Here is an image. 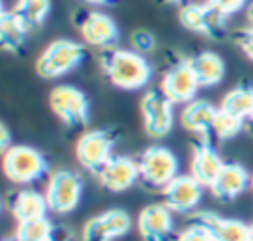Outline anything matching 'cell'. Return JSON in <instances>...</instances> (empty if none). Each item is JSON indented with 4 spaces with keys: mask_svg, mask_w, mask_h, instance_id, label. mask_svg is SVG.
<instances>
[{
    "mask_svg": "<svg viewBox=\"0 0 253 241\" xmlns=\"http://www.w3.org/2000/svg\"><path fill=\"white\" fill-rule=\"evenodd\" d=\"M204 198V186L190 174H178L164 190L162 203L174 213H192Z\"/></svg>",
    "mask_w": 253,
    "mask_h": 241,
    "instance_id": "4fadbf2b",
    "label": "cell"
},
{
    "mask_svg": "<svg viewBox=\"0 0 253 241\" xmlns=\"http://www.w3.org/2000/svg\"><path fill=\"white\" fill-rule=\"evenodd\" d=\"M210 6H213L217 12H221L223 16H233L237 14L241 8H245L247 0H206Z\"/></svg>",
    "mask_w": 253,
    "mask_h": 241,
    "instance_id": "f1b7e54d",
    "label": "cell"
},
{
    "mask_svg": "<svg viewBox=\"0 0 253 241\" xmlns=\"http://www.w3.org/2000/svg\"><path fill=\"white\" fill-rule=\"evenodd\" d=\"M28 28L18 20V16L12 10H2L0 16V43L6 51H18L26 38H28Z\"/></svg>",
    "mask_w": 253,
    "mask_h": 241,
    "instance_id": "7402d4cb",
    "label": "cell"
},
{
    "mask_svg": "<svg viewBox=\"0 0 253 241\" xmlns=\"http://www.w3.org/2000/svg\"><path fill=\"white\" fill-rule=\"evenodd\" d=\"M200 89V83L186 61H178L168 67V71L160 79V91L166 95V99L172 105H186L196 99V93Z\"/></svg>",
    "mask_w": 253,
    "mask_h": 241,
    "instance_id": "7c38bea8",
    "label": "cell"
},
{
    "mask_svg": "<svg viewBox=\"0 0 253 241\" xmlns=\"http://www.w3.org/2000/svg\"><path fill=\"white\" fill-rule=\"evenodd\" d=\"M245 126V120L231 115V113H225L221 109H217V115L213 119V126H211V132L215 134V138L219 140H229L233 136H237Z\"/></svg>",
    "mask_w": 253,
    "mask_h": 241,
    "instance_id": "484cf974",
    "label": "cell"
},
{
    "mask_svg": "<svg viewBox=\"0 0 253 241\" xmlns=\"http://www.w3.org/2000/svg\"><path fill=\"white\" fill-rule=\"evenodd\" d=\"M140 117L144 132L150 138H164L174 126V105L158 89H150L140 99Z\"/></svg>",
    "mask_w": 253,
    "mask_h": 241,
    "instance_id": "9c48e42d",
    "label": "cell"
},
{
    "mask_svg": "<svg viewBox=\"0 0 253 241\" xmlns=\"http://www.w3.org/2000/svg\"><path fill=\"white\" fill-rule=\"evenodd\" d=\"M245 18H247V26H249V28H253V2H249V4H247Z\"/></svg>",
    "mask_w": 253,
    "mask_h": 241,
    "instance_id": "d6a6232c",
    "label": "cell"
},
{
    "mask_svg": "<svg viewBox=\"0 0 253 241\" xmlns=\"http://www.w3.org/2000/svg\"><path fill=\"white\" fill-rule=\"evenodd\" d=\"M43 194H45L49 211H53L57 215L71 213L73 209H77V205L81 201L83 180L73 170H67V168L53 170L47 176V184H45Z\"/></svg>",
    "mask_w": 253,
    "mask_h": 241,
    "instance_id": "5b68a950",
    "label": "cell"
},
{
    "mask_svg": "<svg viewBox=\"0 0 253 241\" xmlns=\"http://www.w3.org/2000/svg\"><path fill=\"white\" fill-rule=\"evenodd\" d=\"M245 126H247V128H249V132L253 134V115H251V117L247 119V122H245Z\"/></svg>",
    "mask_w": 253,
    "mask_h": 241,
    "instance_id": "e575fe53",
    "label": "cell"
},
{
    "mask_svg": "<svg viewBox=\"0 0 253 241\" xmlns=\"http://www.w3.org/2000/svg\"><path fill=\"white\" fill-rule=\"evenodd\" d=\"M225 166L219 152L208 142L200 140L192 146V158H190V176H194L204 188H210L221 168Z\"/></svg>",
    "mask_w": 253,
    "mask_h": 241,
    "instance_id": "e0dca14e",
    "label": "cell"
},
{
    "mask_svg": "<svg viewBox=\"0 0 253 241\" xmlns=\"http://www.w3.org/2000/svg\"><path fill=\"white\" fill-rule=\"evenodd\" d=\"M4 241H14V239H4Z\"/></svg>",
    "mask_w": 253,
    "mask_h": 241,
    "instance_id": "f35d334b",
    "label": "cell"
},
{
    "mask_svg": "<svg viewBox=\"0 0 253 241\" xmlns=\"http://www.w3.org/2000/svg\"><path fill=\"white\" fill-rule=\"evenodd\" d=\"M83 2H87V4H95V6H101V4H109V2H113V0H83Z\"/></svg>",
    "mask_w": 253,
    "mask_h": 241,
    "instance_id": "836d02e7",
    "label": "cell"
},
{
    "mask_svg": "<svg viewBox=\"0 0 253 241\" xmlns=\"http://www.w3.org/2000/svg\"><path fill=\"white\" fill-rule=\"evenodd\" d=\"M49 109L67 126H85L91 117L87 95L75 85H57L49 93Z\"/></svg>",
    "mask_w": 253,
    "mask_h": 241,
    "instance_id": "8992f818",
    "label": "cell"
},
{
    "mask_svg": "<svg viewBox=\"0 0 253 241\" xmlns=\"http://www.w3.org/2000/svg\"><path fill=\"white\" fill-rule=\"evenodd\" d=\"M160 2H164V4H182L186 0H160Z\"/></svg>",
    "mask_w": 253,
    "mask_h": 241,
    "instance_id": "d590c367",
    "label": "cell"
},
{
    "mask_svg": "<svg viewBox=\"0 0 253 241\" xmlns=\"http://www.w3.org/2000/svg\"><path fill=\"white\" fill-rule=\"evenodd\" d=\"M136 229L142 241H168L174 233V211L164 203H150L140 209Z\"/></svg>",
    "mask_w": 253,
    "mask_h": 241,
    "instance_id": "5bb4252c",
    "label": "cell"
},
{
    "mask_svg": "<svg viewBox=\"0 0 253 241\" xmlns=\"http://www.w3.org/2000/svg\"><path fill=\"white\" fill-rule=\"evenodd\" d=\"M49 211L45 194H40L38 190L24 188L18 190L10 200V213L16 221H28L36 217H45Z\"/></svg>",
    "mask_w": 253,
    "mask_h": 241,
    "instance_id": "ffe728a7",
    "label": "cell"
},
{
    "mask_svg": "<svg viewBox=\"0 0 253 241\" xmlns=\"http://www.w3.org/2000/svg\"><path fill=\"white\" fill-rule=\"evenodd\" d=\"M95 176L107 192L119 194L132 188L140 180V170L138 162L128 156H113Z\"/></svg>",
    "mask_w": 253,
    "mask_h": 241,
    "instance_id": "9a60e30c",
    "label": "cell"
},
{
    "mask_svg": "<svg viewBox=\"0 0 253 241\" xmlns=\"http://www.w3.org/2000/svg\"><path fill=\"white\" fill-rule=\"evenodd\" d=\"M249 241H253V223L249 225Z\"/></svg>",
    "mask_w": 253,
    "mask_h": 241,
    "instance_id": "8d00e7d4",
    "label": "cell"
},
{
    "mask_svg": "<svg viewBox=\"0 0 253 241\" xmlns=\"http://www.w3.org/2000/svg\"><path fill=\"white\" fill-rule=\"evenodd\" d=\"M2 168L12 184L28 186L47 174V160L30 144H12L6 152H2Z\"/></svg>",
    "mask_w": 253,
    "mask_h": 241,
    "instance_id": "3957f363",
    "label": "cell"
},
{
    "mask_svg": "<svg viewBox=\"0 0 253 241\" xmlns=\"http://www.w3.org/2000/svg\"><path fill=\"white\" fill-rule=\"evenodd\" d=\"M178 20L188 32L206 36L210 40H219L225 34L227 16L217 12L208 2H188L180 8Z\"/></svg>",
    "mask_w": 253,
    "mask_h": 241,
    "instance_id": "ba28073f",
    "label": "cell"
},
{
    "mask_svg": "<svg viewBox=\"0 0 253 241\" xmlns=\"http://www.w3.org/2000/svg\"><path fill=\"white\" fill-rule=\"evenodd\" d=\"M219 109L225 113H231V115H235L247 122V119L253 115V87L237 85V87L229 89L223 95Z\"/></svg>",
    "mask_w": 253,
    "mask_h": 241,
    "instance_id": "603a6c76",
    "label": "cell"
},
{
    "mask_svg": "<svg viewBox=\"0 0 253 241\" xmlns=\"http://www.w3.org/2000/svg\"><path fill=\"white\" fill-rule=\"evenodd\" d=\"M217 115V109L206 101V99H194L190 103H186L182 107V113H180V122L182 126L196 134V136H202L208 140V134L211 132V126H213V119Z\"/></svg>",
    "mask_w": 253,
    "mask_h": 241,
    "instance_id": "d6986e66",
    "label": "cell"
},
{
    "mask_svg": "<svg viewBox=\"0 0 253 241\" xmlns=\"http://www.w3.org/2000/svg\"><path fill=\"white\" fill-rule=\"evenodd\" d=\"M51 10L49 0H16L12 12L18 16V20L32 32L43 26Z\"/></svg>",
    "mask_w": 253,
    "mask_h": 241,
    "instance_id": "cb8c5ba5",
    "label": "cell"
},
{
    "mask_svg": "<svg viewBox=\"0 0 253 241\" xmlns=\"http://www.w3.org/2000/svg\"><path fill=\"white\" fill-rule=\"evenodd\" d=\"M140 182L152 190H164L178 176V158L164 144H150L138 156Z\"/></svg>",
    "mask_w": 253,
    "mask_h": 241,
    "instance_id": "277c9868",
    "label": "cell"
},
{
    "mask_svg": "<svg viewBox=\"0 0 253 241\" xmlns=\"http://www.w3.org/2000/svg\"><path fill=\"white\" fill-rule=\"evenodd\" d=\"M176 241H211V237L206 231V227H202L200 223L194 221L176 237Z\"/></svg>",
    "mask_w": 253,
    "mask_h": 241,
    "instance_id": "83f0119b",
    "label": "cell"
},
{
    "mask_svg": "<svg viewBox=\"0 0 253 241\" xmlns=\"http://www.w3.org/2000/svg\"><path fill=\"white\" fill-rule=\"evenodd\" d=\"M247 188H251V174L245 170V166L237 162H225V166L210 186V192L219 201H233Z\"/></svg>",
    "mask_w": 253,
    "mask_h": 241,
    "instance_id": "2e32d148",
    "label": "cell"
},
{
    "mask_svg": "<svg viewBox=\"0 0 253 241\" xmlns=\"http://www.w3.org/2000/svg\"><path fill=\"white\" fill-rule=\"evenodd\" d=\"M55 233L53 223L45 217H36L28 221H18L14 231V241H47Z\"/></svg>",
    "mask_w": 253,
    "mask_h": 241,
    "instance_id": "d4e9b609",
    "label": "cell"
},
{
    "mask_svg": "<svg viewBox=\"0 0 253 241\" xmlns=\"http://www.w3.org/2000/svg\"><path fill=\"white\" fill-rule=\"evenodd\" d=\"M188 63H190L200 87H213L225 75V63H223L221 55L215 51H210V49L192 55L188 59Z\"/></svg>",
    "mask_w": 253,
    "mask_h": 241,
    "instance_id": "44dd1931",
    "label": "cell"
},
{
    "mask_svg": "<svg viewBox=\"0 0 253 241\" xmlns=\"http://www.w3.org/2000/svg\"><path fill=\"white\" fill-rule=\"evenodd\" d=\"M101 69L105 77L119 89L125 91H138L148 85L152 79V67L146 57L134 49L113 47L103 51L99 57Z\"/></svg>",
    "mask_w": 253,
    "mask_h": 241,
    "instance_id": "6da1fadb",
    "label": "cell"
},
{
    "mask_svg": "<svg viewBox=\"0 0 253 241\" xmlns=\"http://www.w3.org/2000/svg\"><path fill=\"white\" fill-rule=\"evenodd\" d=\"M130 45L134 47V51L146 53L156 45V40L148 30H134L130 36Z\"/></svg>",
    "mask_w": 253,
    "mask_h": 241,
    "instance_id": "4316f807",
    "label": "cell"
},
{
    "mask_svg": "<svg viewBox=\"0 0 253 241\" xmlns=\"http://www.w3.org/2000/svg\"><path fill=\"white\" fill-rule=\"evenodd\" d=\"M47 241H73V237H71V233L67 229H55V233Z\"/></svg>",
    "mask_w": 253,
    "mask_h": 241,
    "instance_id": "1f68e13d",
    "label": "cell"
},
{
    "mask_svg": "<svg viewBox=\"0 0 253 241\" xmlns=\"http://www.w3.org/2000/svg\"><path fill=\"white\" fill-rule=\"evenodd\" d=\"M77 30L81 34L83 43L91 47H99L103 51L113 49L121 38L117 22L105 12H97V10L83 12L81 18H77Z\"/></svg>",
    "mask_w": 253,
    "mask_h": 241,
    "instance_id": "30bf717a",
    "label": "cell"
},
{
    "mask_svg": "<svg viewBox=\"0 0 253 241\" xmlns=\"http://www.w3.org/2000/svg\"><path fill=\"white\" fill-rule=\"evenodd\" d=\"M251 190H253V176H251Z\"/></svg>",
    "mask_w": 253,
    "mask_h": 241,
    "instance_id": "74e56055",
    "label": "cell"
},
{
    "mask_svg": "<svg viewBox=\"0 0 253 241\" xmlns=\"http://www.w3.org/2000/svg\"><path fill=\"white\" fill-rule=\"evenodd\" d=\"M10 146H12V136H10L8 126L2 122L0 124V148H2V152H6Z\"/></svg>",
    "mask_w": 253,
    "mask_h": 241,
    "instance_id": "4dcf8cb0",
    "label": "cell"
},
{
    "mask_svg": "<svg viewBox=\"0 0 253 241\" xmlns=\"http://www.w3.org/2000/svg\"><path fill=\"white\" fill-rule=\"evenodd\" d=\"M115 148V134L107 128L85 130L75 144V158L79 166L91 174H97L111 158Z\"/></svg>",
    "mask_w": 253,
    "mask_h": 241,
    "instance_id": "52a82bcc",
    "label": "cell"
},
{
    "mask_svg": "<svg viewBox=\"0 0 253 241\" xmlns=\"http://www.w3.org/2000/svg\"><path fill=\"white\" fill-rule=\"evenodd\" d=\"M194 221L206 227L211 241H249V225L239 219L221 217L213 211H200Z\"/></svg>",
    "mask_w": 253,
    "mask_h": 241,
    "instance_id": "ac0fdd59",
    "label": "cell"
},
{
    "mask_svg": "<svg viewBox=\"0 0 253 241\" xmlns=\"http://www.w3.org/2000/svg\"><path fill=\"white\" fill-rule=\"evenodd\" d=\"M130 215L121 207H113L87 219L81 229V241H117L130 231Z\"/></svg>",
    "mask_w": 253,
    "mask_h": 241,
    "instance_id": "8fae6325",
    "label": "cell"
},
{
    "mask_svg": "<svg viewBox=\"0 0 253 241\" xmlns=\"http://www.w3.org/2000/svg\"><path fill=\"white\" fill-rule=\"evenodd\" d=\"M85 55L87 53L83 43L75 40L59 38L47 43L45 49L40 53V57L36 59V71L43 79H57L77 69L83 63Z\"/></svg>",
    "mask_w": 253,
    "mask_h": 241,
    "instance_id": "7a4b0ae2",
    "label": "cell"
},
{
    "mask_svg": "<svg viewBox=\"0 0 253 241\" xmlns=\"http://www.w3.org/2000/svg\"><path fill=\"white\" fill-rule=\"evenodd\" d=\"M235 43L239 45V49L245 53V57H249L253 61V28H243L235 34Z\"/></svg>",
    "mask_w": 253,
    "mask_h": 241,
    "instance_id": "f546056e",
    "label": "cell"
}]
</instances>
